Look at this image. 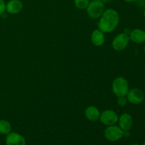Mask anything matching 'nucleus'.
<instances>
[{
    "mask_svg": "<svg viewBox=\"0 0 145 145\" xmlns=\"http://www.w3.org/2000/svg\"><path fill=\"white\" fill-rule=\"evenodd\" d=\"M89 2V0H74V5L79 9H84L87 8Z\"/></svg>",
    "mask_w": 145,
    "mask_h": 145,
    "instance_id": "obj_15",
    "label": "nucleus"
},
{
    "mask_svg": "<svg viewBox=\"0 0 145 145\" xmlns=\"http://www.w3.org/2000/svg\"><path fill=\"white\" fill-rule=\"evenodd\" d=\"M89 16L91 18H99L104 11V3L101 0H93L90 1L86 8Z\"/></svg>",
    "mask_w": 145,
    "mask_h": 145,
    "instance_id": "obj_3",
    "label": "nucleus"
},
{
    "mask_svg": "<svg viewBox=\"0 0 145 145\" xmlns=\"http://www.w3.org/2000/svg\"><path fill=\"white\" fill-rule=\"evenodd\" d=\"M127 99H126L125 96H119L118 97V104L120 106H125L127 103Z\"/></svg>",
    "mask_w": 145,
    "mask_h": 145,
    "instance_id": "obj_16",
    "label": "nucleus"
},
{
    "mask_svg": "<svg viewBox=\"0 0 145 145\" xmlns=\"http://www.w3.org/2000/svg\"><path fill=\"white\" fill-rule=\"evenodd\" d=\"M124 1H126V2L133 3V2H135V1H137L138 0H124Z\"/></svg>",
    "mask_w": 145,
    "mask_h": 145,
    "instance_id": "obj_18",
    "label": "nucleus"
},
{
    "mask_svg": "<svg viewBox=\"0 0 145 145\" xmlns=\"http://www.w3.org/2000/svg\"><path fill=\"white\" fill-rule=\"evenodd\" d=\"M100 115V111H99V109L96 107H95V106H89V107L85 110V116H86V118H87L88 120H91V121L94 122L99 120Z\"/></svg>",
    "mask_w": 145,
    "mask_h": 145,
    "instance_id": "obj_11",
    "label": "nucleus"
},
{
    "mask_svg": "<svg viewBox=\"0 0 145 145\" xmlns=\"http://www.w3.org/2000/svg\"><path fill=\"white\" fill-rule=\"evenodd\" d=\"M99 22V29L103 33L114 31L119 24V14L116 10L108 8L103 11Z\"/></svg>",
    "mask_w": 145,
    "mask_h": 145,
    "instance_id": "obj_1",
    "label": "nucleus"
},
{
    "mask_svg": "<svg viewBox=\"0 0 145 145\" xmlns=\"http://www.w3.org/2000/svg\"><path fill=\"white\" fill-rule=\"evenodd\" d=\"M132 145H140V144H137V143H134V144H133Z\"/></svg>",
    "mask_w": 145,
    "mask_h": 145,
    "instance_id": "obj_20",
    "label": "nucleus"
},
{
    "mask_svg": "<svg viewBox=\"0 0 145 145\" xmlns=\"http://www.w3.org/2000/svg\"><path fill=\"white\" fill-rule=\"evenodd\" d=\"M144 53H145V46H144Z\"/></svg>",
    "mask_w": 145,
    "mask_h": 145,
    "instance_id": "obj_22",
    "label": "nucleus"
},
{
    "mask_svg": "<svg viewBox=\"0 0 145 145\" xmlns=\"http://www.w3.org/2000/svg\"><path fill=\"white\" fill-rule=\"evenodd\" d=\"M118 116L112 110H106L102 112L100 115L99 120L105 125H113L118 121Z\"/></svg>",
    "mask_w": 145,
    "mask_h": 145,
    "instance_id": "obj_5",
    "label": "nucleus"
},
{
    "mask_svg": "<svg viewBox=\"0 0 145 145\" xmlns=\"http://www.w3.org/2000/svg\"><path fill=\"white\" fill-rule=\"evenodd\" d=\"M91 41L96 46H101L105 42L104 34L99 29L95 30L91 33Z\"/></svg>",
    "mask_w": 145,
    "mask_h": 145,
    "instance_id": "obj_13",
    "label": "nucleus"
},
{
    "mask_svg": "<svg viewBox=\"0 0 145 145\" xmlns=\"http://www.w3.org/2000/svg\"><path fill=\"white\" fill-rule=\"evenodd\" d=\"M130 39L137 44L145 41V31L141 29H135L130 33Z\"/></svg>",
    "mask_w": 145,
    "mask_h": 145,
    "instance_id": "obj_12",
    "label": "nucleus"
},
{
    "mask_svg": "<svg viewBox=\"0 0 145 145\" xmlns=\"http://www.w3.org/2000/svg\"><path fill=\"white\" fill-rule=\"evenodd\" d=\"M144 1H145V0H144Z\"/></svg>",
    "mask_w": 145,
    "mask_h": 145,
    "instance_id": "obj_24",
    "label": "nucleus"
},
{
    "mask_svg": "<svg viewBox=\"0 0 145 145\" xmlns=\"http://www.w3.org/2000/svg\"><path fill=\"white\" fill-rule=\"evenodd\" d=\"M11 131V125L8 121L6 120H0V134L8 135Z\"/></svg>",
    "mask_w": 145,
    "mask_h": 145,
    "instance_id": "obj_14",
    "label": "nucleus"
},
{
    "mask_svg": "<svg viewBox=\"0 0 145 145\" xmlns=\"http://www.w3.org/2000/svg\"><path fill=\"white\" fill-rule=\"evenodd\" d=\"M6 11V3L4 0H0V15H2Z\"/></svg>",
    "mask_w": 145,
    "mask_h": 145,
    "instance_id": "obj_17",
    "label": "nucleus"
},
{
    "mask_svg": "<svg viewBox=\"0 0 145 145\" xmlns=\"http://www.w3.org/2000/svg\"><path fill=\"white\" fill-rule=\"evenodd\" d=\"M112 90L116 96H126L129 91V84L125 78L118 77L113 81L112 84Z\"/></svg>",
    "mask_w": 145,
    "mask_h": 145,
    "instance_id": "obj_2",
    "label": "nucleus"
},
{
    "mask_svg": "<svg viewBox=\"0 0 145 145\" xmlns=\"http://www.w3.org/2000/svg\"><path fill=\"white\" fill-rule=\"evenodd\" d=\"M104 136L108 141H118L123 137V130L114 125H110L105 130Z\"/></svg>",
    "mask_w": 145,
    "mask_h": 145,
    "instance_id": "obj_4",
    "label": "nucleus"
},
{
    "mask_svg": "<svg viewBox=\"0 0 145 145\" xmlns=\"http://www.w3.org/2000/svg\"><path fill=\"white\" fill-rule=\"evenodd\" d=\"M119 127L123 130V131H128L133 126V118L131 116L127 113H124L121 115L118 118Z\"/></svg>",
    "mask_w": 145,
    "mask_h": 145,
    "instance_id": "obj_9",
    "label": "nucleus"
},
{
    "mask_svg": "<svg viewBox=\"0 0 145 145\" xmlns=\"http://www.w3.org/2000/svg\"><path fill=\"white\" fill-rule=\"evenodd\" d=\"M101 1H103V3H104V2H109V1H110V0H101Z\"/></svg>",
    "mask_w": 145,
    "mask_h": 145,
    "instance_id": "obj_19",
    "label": "nucleus"
},
{
    "mask_svg": "<svg viewBox=\"0 0 145 145\" xmlns=\"http://www.w3.org/2000/svg\"><path fill=\"white\" fill-rule=\"evenodd\" d=\"M7 145H25V140L22 135L16 133H10L6 137Z\"/></svg>",
    "mask_w": 145,
    "mask_h": 145,
    "instance_id": "obj_8",
    "label": "nucleus"
},
{
    "mask_svg": "<svg viewBox=\"0 0 145 145\" xmlns=\"http://www.w3.org/2000/svg\"><path fill=\"white\" fill-rule=\"evenodd\" d=\"M23 8V4L20 0H10L6 4V10L11 14L19 13Z\"/></svg>",
    "mask_w": 145,
    "mask_h": 145,
    "instance_id": "obj_10",
    "label": "nucleus"
},
{
    "mask_svg": "<svg viewBox=\"0 0 145 145\" xmlns=\"http://www.w3.org/2000/svg\"><path fill=\"white\" fill-rule=\"evenodd\" d=\"M144 18H145V9H144Z\"/></svg>",
    "mask_w": 145,
    "mask_h": 145,
    "instance_id": "obj_21",
    "label": "nucleus"
},
{
    "mask_svg": "<svg viewBox=\"0 0 145 145\" xmlns=\"http://www.w3.org/2000/svg\"><path fill=\"white\" fill-rule=\"evenodd\" d=\"M142 145H145V142H144V144H143Z\"/></svg>",
    "mask_w": 145,
    "mask_h": 145,
    "instance_id": "obj_23",
    "label": "nucleus"
},
{
    "mask_svg": "<svg viewBox=\"0 0 145 145\" xmlns=\"http://www.w3.org/2000/svg\"><path fill=\"white\" fill-rule=\"evenodd\" d=\"M126 96L127 101L133 104H140L144 99V92L137 88L129 90Z\"/></svg>",
    "mask_w": 145,
    "mask_h": 145,
    "instance_id": "obj_7",
    "label": "nucleus"
},
{
    "mask_svg": "<svg viewBox=\"0 0 145 145\" xmlns=\"http://www.w3.org/2000/svg\"><path fill=\"white\" fill-rule=\"evenodd\" d=\"M129 40H130V37L126 33L118 34L113 39L112 42V46L115 50H123L128 45Z\"/></svg>",
    "mask_w": 145,
    "mask_h": 145,
    "instance_id": "obj_6",
    "label": "nucleus"
}]
</instances>
